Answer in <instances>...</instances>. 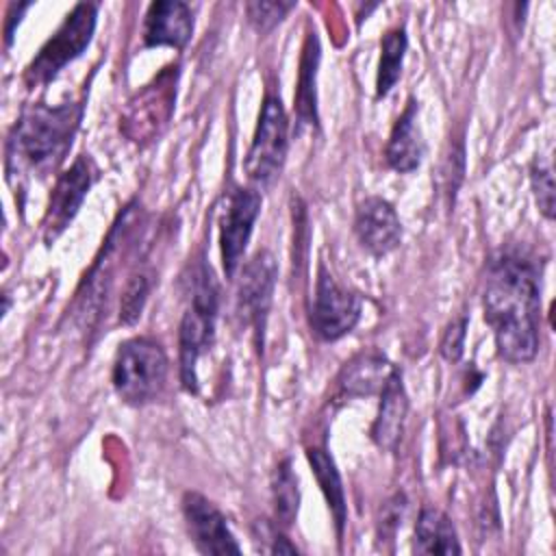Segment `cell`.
Returning <instances> with one entry per match:
<instances>
[{
  "instance_id": "cell-1",
  "label": "cell",
  "mask_w": 556,
  "mask_h": 556,
  "mask_svg": "<svg viewBox=\"0 0 556 556\" xmlns=\"http://www.w3.org/2000/svg\"><path fill=\"white\" fill-rule=\"evenodd\" d=\"M541 295L534 267L513 254L497 256L486 271L484 319L497 352L508 363H528L539 350Z\"/></svg>"
},
{
  "instance_id": "cell-2",
  "label": "cell",
  "mask_w": 556,
  "mask_h": 556,
  "mask_svg": "<svg viewBox=\"0 0 556 556\" xmlns=\"http://www.w3.org/2000/svg\"><path fill=\"white\" fill-rule=\"evenodd\" d=\"M83 117V104H33L13 126L7 143V172H48L63 161Z\"/></svg>"
},
{
  "instance_id": "cell-3",
  "label": "cell",
  "mask_w": 556,
  "mask_h": 556,
  "mask_svg": "<svg viewBox=\"0 0 556 556\" xmlns=\"http://www.w3.org/2000/svg\"><path fill=\"white\" fill-rule=\"evenodd\" d=\"M165 378L167 356L156 341L135 337L119 345L113 363V387L124 402L135 406L152 402L163 391Z\"/></svg>"
},
{
  "instance_id": "cell-4",
  "label": "cell",
  "mask_w": 556,
  "mask_h": 556,
  "mask_svg": "<svg viewBox=\"0 0 556 556\" xmlns=\"http://www.w3.org/2000/svg\"><path fill=\"white\" fill-rule=\"evenodd\" d=\"M217 317V287L211 269L204 265L193 274V295L191 304L182 315L178 348H180V380L187 391L198 389V361L213 341Z\"/></svg>"
},
{
  "instance_id": "cell-5",
  "label": "cell",
  "mask_w": 556,
  "mask_h": 556,
  "mask_svg": "<svg viewBox=\"0 0 556 556\" xmlns=\"http://www.w3.org/2000/svg\"><path fill=\"white\" fill-rule=\"evenodd\" d=\"M96 17L98 4L78 2L26 67V83L33 87L50 83L70 61L80 56L93 37Z\"/></svg>"
},
{
  "instance_id": "cell-6",
  "label": "cell",
  "mask_w": 556,
  "mask_h": 556,
  "mask_svg": "<svg viewBox=\"0 0 556 556\" xmlns=\"http://www.w3.org/2000/svg\"><path fill=\"white\" fill-rule=\"evenodd\" d=\"M176 78L178 70L167 67L128 102L122 117V130L128 139L146 143L163 132L174 113Z\"/></svg>"
},
{
  "instance_id": "cell-7",
  "label": "cell",
  "mask_w": 556,
  "mask_h": 556,
  "mask_svg": "<svg viewBox=\"0 0 556 556\" xmlns=\"http://www.w3.org/2000/svg\"><path fill=\"white\" fill-rule=\"evenodd\" d=\"M287 115L276 96H267L254 130V139L245 159V174L250 180L267 185L282 169L287 156Z\"/></svg>"
},
{
  "instance_id": "cell-8",
  "label": "cell",
  "mask_w": 556,
  "mask_h": 556,
  "mask_svg": "<svg viewBox=\"0 0 556 556\" xmlns=\"http://www.w3.org/2000/svg\"><path fill=\"white\" fill-rule=\"evenodd\" d=\"M361 317V300L352 291L337 285V280L319 267L315 300L311 311L313 332L324 341H337L348 334Z\"/></svg>"
},
{
  "instance_id": "cell-9",
  "label": "cell",
  "mask_w": 556,
  "mask_h": 556,
  "mask_svg": "<svg viewBox=\"0 0 556 556\" xmlns=\"http://www.w3.org/2000/svg\"><path fill=\"white\" fill-rule=\"evenodd\" d=\"M274 282H276L274 256L267 250L256 252L241 271V280L237 287V315L243 326L252 328L258 343H263Z\"/></svg>"
},
{
  "instance_id": "cell-10",
  "label": "cell",
  "mask_w": 556,
  "mask_h": 556,
  "mask_svg": "<svg viewBox=\"0 0 556 556\" xmlns=\"http://www.w3.org/2000/svg\"><path fill=\"white\" fill-rule=\"evenodd\" d=\"M93 182V165L87 156H78L72 167L56 180L46 215H43V239L52 243L76 217L89 187Z\"/></svg>"
},
{
  "instance_id": "cell-11",
  "label": "cell",
  "mask_w": 556,
  "mask_h": 556,
  "mask_svg": "<svg viewBox=\"0 0 556 556\" xmlns=\"http://www.w3.org/2000/svg\"><path fill=\"white\" fill-rule=\"evenodd\" d=\"M261 211V195L254 189H235L226 202L222 217V263L226 276H235L250 241L254 222Z\"/></svg>"
},
{
  "instance_id": "cell-12",
  "label": "cell",
  "mask_w": 556,
  "mask_h": 556,
  "mask_svg": "<svg viewBox=\"0 0 556 556\" xmlns=\"http://www.w3.org/2000/svg\"><path fill=\"white\" fill-rule=\"evenodd\" d=\"M182 515L189 528V534L200 552L204 554H239L226 517L200 493H185L182 497Z\"/></svg>"
},
{
  "instance_id": "cell-13",
  "label": "cell",
  "mask_w": 556,
  "mask_h": 556,
  "mask_svg": "<svg viewBox=\"0 0 556 556\" xmlns=\"http://www.w3.org/2000/svg\"><path fill=\"white\" fill-rule=\"evenodd\" d=\"M354 232L365 250L374 256H384L400 245L402 224L391 202L384 198H365L354 217Z\"/></svg>"
},
{
  "instance_id": "cell-14",
  "label": "cell",
  "mask_w": 556,
  "mask_h": 556,
  "mask_svg": "<svg viewBox=\"0 0 556 556\" xmlns=\"http://www.w3.org/2000/svg\"><path fill=\"white\" fill-rule=\"evenodd\" d=\"M193 33L191 9L180 0H159L148 7L143 22L146 46L182 48Z\"/></svg>"
},
{
  "instance_id": "cell-15",
  "label": "cell",
  "mask_w": 556,
  "mask_h": 556,
  "mask_svg": "<svg viewBox=\"0 0 556 556\" xmlns=\"http://www.w3.org/2000/svg\"><path fill=\"white\" fill-rule=\"evenodd\" d=\"M408 413V397L402 384V374L395 369L380 391V406L371 426V439L382 450H393L402 437Z\"/></svg>"
},
{
  "instance_id": "cell-16",
  "label": "cell",
  "mask_w": 556,
  "mask_h": 556,
  "mask_svg": "<svg viewBox=\"0 0 556 556\" xmlns=\"http://www.w3.org/2000/svg\"><path fill=\"white\" fill-rule=\"evenodd\" d=\"M395 367L380 352H361L348 361L339 374V389L345 395H374L380 393Z\"/></svg>"
},
{
  "instance_id": "cell-17",
  "label": "cell",
  "mask_w": 556,
  "mask_h": 556,
  "mask_svg": "<svg viewBox=\"0 0 556 556\" xmlns=\"http://www.w3.org/2000/svg\"><path fill=\"white\" fill-rule=\"evenodd\" d=\"M421 154H424V143L417 128V102L410 98L391 130L384 156L395 172L406 174L419 167Z\"/></svg>"
},
{
  "instance_id": "cell-18",
  "label": "cell",
  "mask_w": 556,
  "mask_h": 556,
  "mask_svg": "<svg viewBox=\"0 0 556 556\" xmlns=\"http://www.w3.org/2000/svg\"><path fill=\"white\" fill-rule=\"evenodd\" d=\"M415 549L419 554H460L456 530L439 508H424L415 523Z\"/></svg>"
},
{
  "instance_id": "cell-19",
  "label": "cell",
  "mask_w": 556,
  "mask_h": 556,
  "mask_svg": "<svg viewBox=\"0 0 556 556\" xmlns=\"http://www.w3.org/2000/svg\"><path fill=\"white\" fill-rule=\"evenodd\" d=\"M306 456H308L313 473H315V478L321 486V493L328 502V508L334 517L337 534L341 536L343 526H345V495H343V484H341V476L337 471V465H334V460H332V456L328 454L326 447H308Z\"/></svg>"
},
{
  "instance_id": "cell-20",
  "label": "cell",
  "mask_w": 556,
  "mask_h": 556,
  "mask_svg": "<svg viewBox=\"0 0 556 556\" xmlns=\"http://www.w3.org/2000/svg\"><path fill=\"white\" fill-rule=\"evenodd\" d=\"M406 52V33L404 28H391L380 43V63H378V76H376V96L384 98L397 83L402 74Z\"/></svg>"
},
{
  "instance_id": "cell-21",
  "label": "cell",
  "mask_w": 556,
  "mask_h": 556,
  "mask_svg": "<svg viewBox=\"0 0 556 556\" xmlns=\"http://www.w3.org/2000/svg\"><path fill=\"white\" fill-rule=\"evenodd\" d=\"M317 63H319V41L315 33H308L302 63H300V80H298V115L308 124L317 122V104H315L317 102L315 98Z\"/></svg>"
},
{
  "instance_id": "cell-22",
  "label": "cell",
  "mask_w": 556,
  "mask_h": 556,
  "mask_svg": "<svg viewBox=\"0 0 556 556\" xmlns=\"http://www.w3.org/2000/svg\"><path fill=\"white\" fill-rule=\"evenodd\" d=\"M271 495H274V513L276 521L280 526H291L298 517V504H300V489L298 478L291 469V460L285 458L278 463L271 480Z\"/></svg>"
},
{
  "instance_id": "cell-23",
  "label": "cell",
  "mask_w": 556,
  "mask_h": 556,
  "mask_svg": "<svg viewBox=\"0 0 556 556\" xmlns=\"http://www.w3.org/2000/svg\"><path fill=\"white\" fill-rule=\"evenodd\" d=\"M152 278H154L152 271L146 267H137L128 276L124 291H122V302H119V319L124 324H132L139 319L143 304L148 300V293L152 289Z\"/></svg>"
},
{
  "instance_id": "cell-24",
  "label": "cell",
  "mask_w": 556,
  "mask_h": 556,
  "mask_svg": "<svg viewBox=\"0 0 556 556\" xmlns=\"http://www.w3.org/2000/svg\"><path fill=\"white\" fill-rule=\"evenodd\" d=\"M245 9L250 24L258 33H267L287 15V11L293 9V2H250Z\"/></svg>"
},
{
  "instance_id": "cell-25",
  "label": "cell",
  "mask_w": 556,
  "mask_h": 556,
  "mask_svg": "<svg viewBox=\"0 0 556 556\" xmlns=\"http://www.w3.org/2000/svg\"><path fill=\"white\" fill-rule=\"evenodd\" d=\"M532 185L536 193V204L541 213L552 219L554 217V176L547 163H536L532 169Z\"/></svg>"
},
{
  "instance_id": "cell-26",
  "label": "cell",
  "mask_w": 556,
  "mask_h": 556,
  "mask_svg": "<svg viewBox=\"0 0 556 556\" xmlns=\"http://www.w3.org/2000/svg\"><path fill=\"white\" fill-rule=\"evenodd\" d=\"M465 328H467V319L460 317L456 321H452L441 339V354L447 361H458L463 354V343H465Z\"/></svg>"
},
{
  "instance_id": "cell-27",
  "label": "cell",
  "mask_w": 556,
  "mask_h": 556,
  "mask_svg": "<svg viewBox=\"0 0 556 556\" xmlns=\"http://www.w3.org/2000/svg\"><path fill=\"white\" fill-rule=\"evenodd\" d=\"M404 497L395 495L393 500H389L382 508V517H380V536H393V532L397 530V526L402 523V515H404Z\"/></svg>"
}]
</instances>
